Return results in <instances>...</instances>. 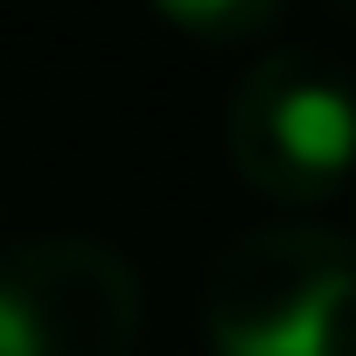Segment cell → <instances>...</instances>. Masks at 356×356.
I'll return each instance as SVG.
<instances>
[{
	"label": "cell",
	"instance_id": "6da1fadb",
	"mask_svg": "<svg viewBox=\"0 0 356 356\" xmlns=\"http://www.w3.org/2000/svg\"><path fill=\"white\" fill-rule=\"evenodd\" d=\"M210 356H356V245L321 224L231 238L203 273Z\"/></svg>",
	"mask_w": 356,
	"mask_h": 356
},
{
	"label": "cell",
	"instance_id": "7a4b0ae2",
	"mask_svg": "<svg viewBox=\"0 0 356 356\" xmlns=\"http://www.w3.org/2000/svg\"><path fill=\"white\" fill-rule=\"evenodd\" d=\"M224 140L259 196L314 210L356 175V77L321 49H266L231 91Z\"/></svg>",
	"mask_w": 356,
	"mask_h": 356
},
{
	"label": "cell",
	"instance_id": "3957f363",
	"mask_svg": "<svg viewBox=\"0 0 356 356\" xmlns=\"http://www.w3.org/2000/svg\"><path fill=\"white\" fill-rule=\"evenodd\" d=\"M147 286L91 231L0 238V356H133Z\"/></svg>",
	"mask_w": 356,
	"mask_h": 356
},
{
	"label": "cell",
	"instance_id": "277c9868",
	"mask_svg": "<svg viewBox=\"0 0 356 356\" xmlns=\"http://www.w3.org/2000/svg\"><path fill=\"white\" fill-rule=\"evenodd\" d=\"M161 15L203 42H252V35L280 29V8H161Z\"/></svg>",
	"mask_w": 356,
	"mask_h": 356
},
{
	"label": "cell",
	"instance_id": "5b68a950",
	"mask_svg": "<svg viewBox=\"0 0 356 356\" xmlns=\"http://www.w3.org/2000/svg\"><path fill=\"white\" fill-rule=\"evenodd\" d=\"M349 245H356V238H349Z\"/></svg>",
	"mask_w": 356,
	"mask_h": 356
}]
</instances>
